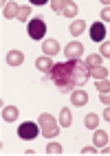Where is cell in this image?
<instances>
[{
  "label": "cell",
  "mask_w": 110,
  "mask_h": 156,
  "mask_svg": "<svg viewBox=\"0 0 110 156\" xmlns=\"http://www.w3.org/2000/svg\"><path fill=\"white\" fill-rule=\"evenodd\" d=\"M40 128H42V136L44 139H57V134H59V121L53 117V114H48V112H42L40 114Z\"/></svg>",
  "instance_id": "obj_2"
},
{
  "label": "cell",
  "mask_w": 110,
  "mask_h": 156,
  "mask_svg": "<svg viewBox=\"0 0 110 156\" xmlns=\"http://www.w3.org/2000/svg\"><path fill=\"white\" fill-rule=\"evenodd\" d=\"M82 154H86V156H88V154H97V145H88V147H84Z\"/></svg>",
  "instance_id": "obj_27"
},
{
  "label": "cell",
  "mask_w": 110,
  "mask_h": 156,
  "mask_svg": "<svg viewBox=\"0 0 110 156\" xmlns=\"http://www.w3.org/2000/svg\"><path fill=\"white\" fill-rule=\"evenodd\" d=\"M77 11H79V7L73 2V0H66V5H64V9H62V16H66V18H77Z\"/></svg>",
  "instance_id": "obj_14"
},
{
  "label": "cell",
  "mask_w": 110,
  "mask_h": 156,
  "mask_svg": "<svg viewBox=\"0 0 110 156\" xmlns=\"http://www.w3.org/2000/svg\"><path fill=\"white\" fill-rule=\"evenodd\" d=\"M18 11H20V5H16L13 0H9V2L2 7V18L5 20H13V18H18Z\"/></svg>",
  "instance_id": "obj_7"
},
{
  "label": "cell",
  "mask_w": 110,
  "mask_h": 156,
  "mask_svg": "<svg viewBox=\"0 0 110 156\" xmlns=\"http://www.w3.org/2000/svg\"><path fill=\"white\" fill-rule=\"evenodd\" d=\"M99 101H101L104 106H110V90H104V92H99Z\"/></svg>",
  "instance_id": "obj_25"
},
{
  "label": "cell",
  "mask_w": 110,
  "mask_h": 156,
  "mask_svg": "<svg viewBox=\"0 0 110 156\" xmlns=\"http://www.w3.org/2000/svg\"><path fill=\"white\" fill-rule=\"evenodd\" d=\"M104 35H106L104 22H93V27H90V40H93V42H104Z\"/></svg>",
  "instance_id": "obj_6"
},
{
  "label": "cell",
  "mask_w": 110,
  "mask_h": 156,
  "mask_svg": "<svg viewBox=\"0 0 110 156\" xmlns=\"http://www.w3.org/2000/svg\"><path fill=\"white\" fill-rule=\"evenodd\" d=\"M108 147H110V145H108Z\"/></svg>",
  "instance_id": "obj_31"
},
{
  "label": "cell",
  "mask_w": 110,
  "mask_h": 156,
  "mask_svg": "<svg viewBox=\"0 0 110 156\" xmlns=\"http://www.w3.org/2000/svg\"><path fill=\"white\" fill-rule=\"evenodd\" d=\"M99 55L110 59V42H101V48H99Z\"/></svg>",
  "instance_id": "obj_24"
},
{
  "label": "cell",
  "mask_w": 110,
  "mask_h": 156,
  "mask_svg": "<svg viewBox=\"0 0 110 156\" xmlns=\"http://www.w3.org/2000/svg\"><path fill=\"white\" fill-rule=\"evenodd\" d=\"M48 5H51V9H53L55 13H62V9H64V5H66V0H51Z\"/></svg>",
  "instance_id": "obj_22"
},
{
  "label": "cell",
  "mask_w": 110,
  "mask_h": 156,
  "mask_svg": "<svg viewBox=\"0 0 110 156\" xmlns=\"http://www.w3.org/2000/svg\"><path fill=\"white\" fill-rule=\"evenodd\" d=\"M71 123H73V114L68 108H62L59 110V126L62 128H71Z\"/></svg>",
  "instance_id": "obj_13"
},
{
  "label": "cell",
  "mask_w": 110,
  "mask_h": 156,
  "mask_svg": "<svg viewBox=\"0 0 110 156\" xmlns=\"http://www.w3.org/2000/svg\"><path fill=\"white\" fill-rule=\"evenodd\" d=\"M95 86L99 88V92L110 90V79H108V77H106V79H97V81H95Z\"/></svg>",
  "instance_id": "obj_23"
},
{
  "label": "cell",
  "mask_w": 110,
  "mask_h": 156,
  "mask_svg": "<svg viewBox=\"0 0 110 156\" xmlns=\"http://www.w3.org/2000/svg\"><path fill=\"white\" fill-rule=\"evenodd\" d=\"M84 29H86L84 20H73V22H71V35H82Z\"/></svg>",
  "instance_id": "obj_16"
},
{
  "label": "cell",
  "mask_w": 110,
  "mask_h": 156,
  "mask_svg": "<svg viewBox=\"0 0 110 156\" xmlns=\"http://www.w3.org/2000/svg\"><path fill=\"white\" fill-rule=\"evenodd\" d=\"M84 126L88 128V130H97V126H99V117L93 112V114H86V119H84Z\"/></svg>",
  "instance_id": "obj_17"
},
{
  "label": "cell",
  "mask_w": 110,
  "mask_h": 156,
  "mask_svg": "<svg viewBox=\"0 0 110 156\" xmlns=\"http://www.w3.org/2000/svg\"><path fill=\"white\" fill-rule=\"evenodd\" d=\"M90 75H93L95 79H106V77H108V70H106L104 66H93V68H90Z\"/></svg>",
  "instance_id": "obj_18"
},
{
  "label": "cell",
  "mask_w": 110,
  "mask_h": 156,
  "mask_svg": "<svg viewBox=\"0 0 110 156\" xmlns=\"http://www.w3.org/2000/svg\"><path fill=\"white\" fill-rule=\"evenodd\" d=\"M22 62H24L22 51H9L7 53V64L9 66H22Z\"/></svg>",
  "instance_id": "obj_11"
},
{
  "label": "cell",
  "mask_w": 110,
  "mask_h": 156,
  "mask_svg": "<svg viewBox=\"0 0 110 156\" xmlns=\"http://www.w3.org/2000/svg\"><path fill=\"white\" fill-rule=\"evenodd\" d=\"M46 35V22L42 18H33L29 22V37L31 40H44Z\"/></svg>",
  "instance_id": "obj_3"
},
{
  "label": "cell",
  "mask_w": 110,
  "mask_h": 156,
  "mask_svg": "<svg viewBox=\"0 0 110 156\" xmlns=\"http://www.w3.org/2000/svg\"><path fill=\"white\" fill-rule=\"evenodd\" d=\"M46 2H51V0H31L33 7H42V5H46Z\"/></svg>",
  "instance_id": "obj_28"
},
{
  "label": "cell",
  "mask_w": 110,
  "mask_h": 156,
  "mask_svg": "<svg viewBox=\"0 0 110 156\" xmlns=\"http://www.w3.org/2000/svg\"><path fill=\"white\" fill-rule=\"evenodd\" d=\"M53 66H55V64H53L51 55H44V57H37V59H35V68L42 70V73H51Z\"/></svg>",
  "instance_id": "obj_9"
},
{
  "label": "cell",
  "mask_w": 110,
  "mask_h": 156,
  "mask_svg": "<svg viewBox=\"0 0 110 156\" xmlns=\"http://www.w3.org/2000/svg\"><path fill=\"white\" fill-rule=\"evenodd\" d=\"M101 2H104V5H110V0H101Z\"/></svg>",
  "instance_id": "obj_30"
},
{
  "label": "cell",
  "mask_w": 110,
  "mask_h": 156,
  "mask_svg": "<svg viewBox=\"0 0 110 156\" xmlns=\"http://www.w3.org/2000/svg\"><path fill=\"white\" fill-rule=\"evenodd\" d=\"M104 119L110 123V106H106V110H104Z\"/></svg>",
  "instance_id": "obj_29"
},
{
  "label": "cell",
  "mask_w": 110,
  "mask_h": 156,
  "mask_svg": "<svg viewBox=\"0 0 110 156\" xmlns=\"http://www.w3.org/2000/svg\"><path fill=\"white\" fill-rule=\"evenodd\" d=\"M71 103H73L75 108H82V106L88 103V95H86L84 90H73L71 92Z\"/></svg>",
  "instance_id": "obj_10"
},
{
  "label": "cell",
  "mask_w": 110,
  "mask_h": 156,
  "mask_svg": "<svg viewBox=\"0 0 110 156\" xmlns=\"http://www.w3.org/2000/svg\"><path fill=\"white\" fill-rule=\"evenodd\" d=\"M46 154H51V156H55V154H62V145L59 143H55V141H51L46 145Z\"/></svg>",
  "instance_id": "obj_20"
},
{
  "label": "cell",
  "mask_w": 110,
  "mask_h": 156,
  "mask_svg": "<svg viewBox=\"0 0 110 156\" xmlns=\"http://www.w3.org/2000/svg\"><path fill=\"white\" fill-rule=\"evenodd\" d=\"M42 53L53 57L55 53H59V42H57V40H51V37L44 40V42H42Z\"/></svg>",
  "instance_id": "obj_8"
},
{
  "label": "cell",
  "mask_w": 110,
  "mask_h": 156,
  "mask_svg": "<svg viewBox=\"0 0 110 156\" xmlns=\"http://www.w3.org/2000/svg\"><path fill=\"white\" fill-rule=\"evenodd\" d=\"M93 141H95L97 147H106L110 139H108V134H106L104 130H95V139H93Z\"/></svg>",
  "instance_id": "obj_15"
},
{
  "label": "cell",
  "mask_w": 110,
  "mask_h": 156,
  "mask_svg": "<svg viewBox=\"0 0 110 156\" xmlns=\"http://www.w3.org/2000/svg\"><path fill=\"white\" fill-rule=\"evenodd\" d=\"M40 130H42V128H37V123L24 121V123H20V128H18V136L24 139V141H31V139H35L40 134Z\"/></svg>",
  "instance_id": "obj_4"
},
{
  "label": "cell",
  "mask_w": 110,
  "mask_h": 156,
  "mask_svg": "<svg viewBox=\"0 0 110 156\" xmlns=\"http://www.w3.org/2000/svg\"><path fill=\"white\" fill-rule=\"evenodd\" d=\"M88 77H90V68L86 66V62L79 59H68L62 64H55L51 70L53 84L59 88V92H73V88H82Z\"/></svg>",
  "instance_id": "obj_1"
},
{
  "label": "cell",
  "mask_w": 110,
  "mask_h": 156,
  "mask_svg": "<svg viewBox=\"0 0 110 156\" xmlns=\"http://www.w3.org/2000/svg\"><path fill=\"white\" fill-rule=\"evenodd\" d=\"M101 22H110V5L104 7V11H101Z\"/></svg>",
  "instance_id": "obj_26"
},
{
  "label": "cell",
  "mask_w": 110,
  "mask_h": 156,
  "mask_svg": "<svg viewBox=\"0 0 110 156\" xmlns=\"http://www.w3.org/2000/svg\"><path fill=\"white\" fill-rule=\"evenodd\" d=\"M29 16H31V7H20V11H18V18L20 22H24V20H29Z\"/></svg>",
  "instance_id": "obj_21"
},
{
  "label": "cell",
  "mask_w": 110,
  "mask_h": 156,
  "mask_svg": "<svg viewBox=\"0 0 110 156\" xmlns=\"http://www.w3.org/2000/svg\"><path fill=\"white\" fill-rule=\"evenodd\" d=\"M86 66H88V68H93V66H101V55H99V53L88 55V57H86Z\"/></svg>",
  "instance_id": "obj_19"
},
{
  "label": "cell",
  "mask_w": 110,
  "mask_h": 156,
  "mask_svg": "<svg viewBox=\"0 0 110 156\" xmlns=\"http://www.w3.org/2000/svg\"><path fill=\"white\" fill-rule=\"evenodd\" d=\"M64 53H66V57L68 59H79L82 57V53H84V44L82 42H68L66 46H64Z\"/></svg>",
  "instance_id": "obj_5"
},
{
  "label": "cell",
  "mask_w": 110,
  "mask_h": 156,
  "mask_svg": "<svg viewBox=\"0 0 110 156\" xmlns=\"http://www.w3.org/2000/svg\"><path fill=\"white\" fill-rule=\"evenodd\" d=\"M18 114H20V112H18L16 106H5V108H2V121H5V123H11V121L18 119Z\"/></svg>",
  "instance_id": "obj_12"
}]
</instances>
